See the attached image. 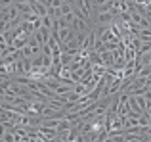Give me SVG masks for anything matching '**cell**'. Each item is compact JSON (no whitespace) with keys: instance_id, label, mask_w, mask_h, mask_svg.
Instances as JSON below:
<instances>
[{"instance_id":"cell-5","label":"cell","mask_w":151,"mask_h":142,"mask_svg":"<svg viewBox=\"0 0 151 142\" xmlns=\"http://www.w3.org/2000/svg\"><path fill=\"white\" fill-rule=\"evenodd\" d=\"M138 125L140 127H151V115L145 112H142V115L138 117Z\"/></svg>"},{"instance_id":"cell-7","label":"cell","mask_w":151,"mask_h":142,"mask_svg":"<svg viewBox=\"0 0 151 142\" xmlns=\"http://www.w3.org/2000/svg\"><path fill=\"white\" fill-rule=\"evenodd\" d=\"M40 19H42V27L52 29V17H48V15H46V17H40Z\"/></svg>"},{"instance_id":"cell-8","label":"cell","mask_w":151,"mask_h":142,"mask_svg":"<svg viewBox=\"0 0 151 142\" xmlns=\"http://www.w3.org/2000/svg\"><path fill=\"white\" fill-rule=\"evenodd\" d=\"M96 142H98V140H96Z\"/></svg>"},{"instance_id":"cell-6","label":"cell","mask_w":151,"mask_h":142,"mask_svg":"<svg viewBox=\"0 0 151 142\" xmlns=\"http://www.w3.org/2000/svg\"><path fill=\"white\" fill-rule=\"evenodd\" d=\"M136 102H138V108H140L142 112H145V108H147V100H145L144 96H136Z\"/></svg>"},{"instance_id":"cell-1","label":"cell","mask_w":151,"mask_h":142,"mask_svg":"<svg viewBox=\"0 0 151 142\" xmlns=\"http://www.w3.org/2000/svg\"><path fill=\"white\" fill-rule=\"evenodd\" d=\"M31 2V10H33V14H37L38 17H46V6L42 0H29Z\"/></svg>"},{"instance_id":"cell-3","label":"cell","mask_w":151,"mask_h":142,"mask_svg":"<svg viewBox=\"0 0 151 142\" xmlns=\"http://www.w3.org/2000/svg\"><path fill=\"white\" fill-rule=\"evenodd\" d=\"M73 14V4L69 2V0H63L61 6H59V17H65V15Z\"/></svg>"},{"instance_id":"cell-2","label":"cell","mask_w":151,"mask_h":142,"mask_svg":"<svg viewBox=\"0 0 151 142\" xmlns=\"http://www.w3.org/2000/svg\"><path fill=\"white\" fill-rule=\"evenodd\" d=\"M100 58L103 62V65H105L107 69H111L115 65V58H113V52H109V50H103V52H100Z\"/></svg>"},{"instance_id":"cell-4","label":"cell","mask_w":151,"mask_h":142,"mask_svg":"<svg viewBox=\"0 0 151 142\" xmlns=\"http://www.w3.org/2000/svg\"><path fill=\"white\" fill-rule=\"evenodd\" d=\"M138 38L142 41V44H151V29H142Z\"/></svg>"}]
</instances>
